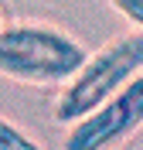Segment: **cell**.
<instances>
[{"mask_svg": "<svg viewBox=\"0 0 143 150\" xmlns=\"http://www.w3.org/2000/svg\"><path fill=\"white\" fill-rule=\"evenodd\" d=\"M85 48L48 24H0V75L17 82H68L85 62Z\"/></svg>", "mask_w": 143, "mask_h": 150, "instance_id": "6da1fadb", "label": "cell"}, {"mask_svg": "<svg viewBox=\"0 0 143 150\" xmlns=\"http://www.w3.org/2000/svg\"><path fill=\"white\" fill-rule=\"evenodd\" d=\"M140 72H143V34H126L109 41L95 55H89L82 68L65 82L55 103V123H68V126L78 123Z\"/></svg>", "mask_w": 143, "mask_h": 150, "instance_id": "7a4b0ae2", "label": "cell"}, {"mask_svg": "<svg viewBox=\"0 0 143 150\" xmlns=\"http://www.w3.org/2000/svg\"><path fill=\"white\" fill-rule=\"evenodd\" d=\"M140 126H143V72L133 75L119 92H113L89 116L72 123L65 137V150H113Z\"/></svg>", "mask_w": 143, "mask_h": 150, "instance_id": "3957f363", "label": "cell"}, {"mask_svg": "<svg viewBox=\"0 0 143 150\" xmlns=\"http://www.w3.org/2000/svg\"><path fill=\"white\" fill-rule=\"evenodd\" d=\"M0 150H44V147L34 137H27L17 123H10V120L0 116Z\"/></svg>", "mask_w": 143, "mask_h": 150, "instance_id": "277c9868", "label": "cell"}, {"mask_svg": "<svg viewBox=\"0 0 143 150\" xmlns=\"http://www.w3.org/2000/svg\"><path fill=\"white\" fill-rule=\"evenodd\" d=\"M109 4H113L130 24H136V28L143 31V0H109Z\"/></svg>", "mask_w": 143, "mask_h": 150, "instance_id": "5b68a950", "label": "cell"}]
</instances>
